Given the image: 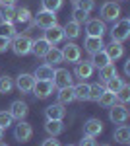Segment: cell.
I'll return each instance as SVG.
<instances>
[{"instance_id": "31", "label": "cell", "mask_w": 130, "mask_h": 146, "mask_svg": "<svg viewBox=\"0 0 130 146\" xmlns=\"http://www.w3.org/2000/svg\"><path fill=\"white\" fill-rule=\"evenodd\" d=\"M0 35H2V37H8V39H14V37H16V27H14V23L0 22Z\"/></svg>"}, {"instance_id": "28", "label": "cell", "mask_w": 130, "mask_h": 146, "mask_svg": "<svg viewBox=\"0 0 130 146\" xmlns=\"http://www.w3.org/2000/svg\"><path fill=\"white\" fill-rule=\"evenodd\" d=\"M16 20V8L14 6H0V22H14Z\"/></svg>"}, {"instance_id": "12", "label": "cell", "mask_w": 130, "mask_h": 146, "mask_svg": "<svg viewBox=\"0 0 130 146\" xmlns=\"http://www.w3.org/2000/svg\"><path fill=\"white\" fill-rule=\"evenodd\" d=\"M82 58V49L76 45V43H68V45L62 49V60H68V62H78Z\"/></svg>"}, {"instance_id": "33", "label": "cell", "mask_w": 130, "mask_h": 146, "mask_svg": "<svg viewBox=\"0 0 130 146\" xmlns=\"http://www.w3.org/2000/svg\"><path fill=\"white\" fill-rule=\"evenodd\" d=\"M12 88H14V80H12L8 74L0 76V94H10Z\"/></svg>"}, {"instance_id": "25", "label": "cell", "mask_w": 130, "mask_h": 146, "mask_svg": "<svg viewBox=\"0 0 130 146\" xmlns=\"http://www.w3.org/2000/svg\"><path fill=\"white\" fill-rule=\"evenodd\" d=\"M115 140L117 142H120V144H128L130 142V129L126 127V125H120L119 129L115 131Z\"/></svg>"}, {"instance_id": "18", "label": "cell", "mask_w": 130, "mask_h": 146, "mask_svg": "<svg viewBox=\"0 0 130 146\" xmlns=\"http://www.w3.org/2000/svg\"><path fill=\"white\" fill-rule=\"evenodd\" d=\"M45 115H47V119H60L62 121L66 115V109L62 107V103H53L45 109Z\"/></svg>"}, {"instance_id": "49", "label": "cell", "mask_w": 130, "mask_h": 146, "mask_svg": "<svg viewBox=\"0 0 130 146\" xmlns=\"http://www.w3.org/2000/svg\"><path fill=\"white\" fill-rule=\"evenodd\" d=\"M103 146H109V144H103Z\"/></svg>"}, {"instance_id": "5", "label": "cell", "mask_w": 130, "mask_h": 146, "mask_svg": "<svg viewBox=\"0 0 130 146\" xmlns=\"http://www.w3.org/2000/svg\"><path fill=\"white\" fill-rule=\"evenodd\" d=\"M56 23V16L53 12H47V10H41L37 12V16L33 18V25L41 27V29H47V27H53Z\"/></svg>"}, {"instance_id": "42", "label": "cell", "mask_w": 130, "mask_h": 146, "mask_svg": "<svg viewBox=\"0 0 130 146\" xmlns=\"http://www.w3.org/2000/svg\"><path fill=\"white\" fill-rule=\"evenodd\" d=\"M80 146H97V142H95L93 136H84V138L80 140Z\"/></svg>"}, {"instance_id": "24", "label": "cell", "mask_w": 130, "mask_h": 146, "mask_svg": "<svg viewBox=\"0 0 130 146\" xmlns=\"http://www.w3.org/2000/svg\"><path fill=\"white\" fill-rule=\"evenodd\" d=\"M45 64H51V66H54V64H58V62H62V51L60 49H56V47H51L49 51H47V55H45Z\"/></svg>"}, {"instance_id": "8", "label": "cell", "mask_w": 130, "mask_h": 146, "mask_svg": "<svg viewBox=\"0 0 130 146\" xmlns=\"http://www.w3.org/2000/svg\"><path fill=\"white\" fill-rule=\"evenodd\" d=\"M107 31L103 20H87L86 22V33L87 37H103Z\"/></svg>"}, {"instance_id": "37", "label": "cell", "mask_w": 130, "mask_h": 146, "mask_svg": "<svg viewBox=\"0 0 130 146\" xmlns=\"http://www.w3.org/2000/svg\"><path fill=\"white\" fill-rule=\"evenodd\" d=\"M74 6L89 14V12L95 8V2H93V0H74Z\"/></svg>"}, {"instance_id": "4", "label": "cell", "mask_w": 130, "mask_h": 146, "mask_svg": "<svg viewBox=\"0 0 130 146\" xmlns=\"http://www.w3.org/2000/svg\"><path fill=\"white\" fill-rule=\"evenodd\" d=\"M33 135V129L31 125L27 123V121H18V125L14 127V138L18 140V142H27Z\"/></svg>"}, {"instance_id": "21", "label": "cell", "mask_w": 130, "mask_h": 146, "mask_svg": "<svg viewBox=\"0 0 130 146\" xmlns=\"http://www.w3.org/2000/svg\"><path fill=\"white\" fill-rule=\"evenodd\" d=\"M45 131H47L51 136H58L62 131H64V125H62L60 119H47V123H45Z\"/></svg>"}, {"instance_id": "1", "label": "cell", "mask_w": 130, "mask_h": 146, "mask_svg": "<svg viewBox=\"0 0 130 146\" xmlns=\"http://www.w3.org/2000/svg\"><path fill=\"white\" fill-rule=\"evenodd\" d=\"M111 37L113 41L117 43H122L130 37V20L128 18H122V20H117L113 23V29H111Z\"/></svg>"}, {"instance_id": "34", "label": "cell", "mask_w": 130, "mask_h": 146, "mask_svg": "<svg viewBox=\"0 0 130 146\" xmlns=\"http://www.w3.org/2000/svg\"><path fill=\"white\" fill-rule=\"evenodd\" d=\"M16 22H20V23L31 22V12H29V8H18L16 10Z\"/></svg>"}, {"instance_id": "22", "label": "cell", "mask_w": 130, "mask_h": 146, "mask_svg": "<svg viewBox=\"0 0 130 146\" xmlns=\"http://www.w3.org/2000/svg\"><path fill=\"white\" fill-rule=\"evenodd\" d=\"M53 76H54V68L51 66V64H41V66H37L35 74H33L35 80H53Z\"/></svg>"}, {"instance_id": "20", "label": "cell", "mask_w": 130, "mask_h": 146, "mask_svg": "<svg viewBox=\"0 0 130 146\" xmlns=\"http://www.w3.org/2000/svg\"><path fill=\"white\" fill-rule=\"evenodd\" d=\"M72 90H74V100L82 101V103L89 100V84L80 82L78 86H72Z\"/></svg>"}, {"instance_id": "26", "label": "cell", "mask_w": 130, "mask_h": 146, "mask_svg": "<svg viewBox=\"0 0 130 146\" xmlns=\"http://www.w3.org/2000/svg\"><path fill=\"white\" fill-rule=\"evenodd\" d=\"M72 101H74V90H72V86H66V88H60L58 90V103L68 105Z\"/></svg>"}, {"instance_id": "30", "label": "cell", "mask_w": 130, "mask_h": 146, "mask_svg": "<svg viewBox=\"0 0 130 146\" xmlns=\"http://www.w3.org/2000/svg\"><path fill=\"white\" fill-rule=\"evenodd\" d=\"M115 101H117V96L113 94V92H103L101 96H99V100H97V103L99 105H103V107H111V105H115Z\"/></svg>"}, {"instance_id": "10", "label": "cell", "mask_w": 130, "mask_h": 146, "mask_svg": "<svg viewBox=\"0 0 130 146\" xmlns=\"http://www.w3.org/2000/svg\"><path fill=\"white\" fill-rule=\"evenodd\" d=\"M43 39H47L51 45H56V43H60V41L64 39V29H62L58 23H54L53 27H47V29H45Z\"/></svg>"}, {"instance_id": "48", "label": "cell", "mask_w": 130, "mask_h": 146, "mask_svg": "<svg viewBox=\"0 0 130 146\" xmlns=\"http://www.w3.org/2000/svg\"><path fill=\"white\" fill-rule=\"evenodd\" d=\"M66 146H74V144H66Z\"/></svg>"}, {"instance_id": "43", "label": "cell", "mask_w": 130, "mask_h": 146, "mask_svg": "<svg viewBox=\"0 0 130 146\" xmlns=\"http://www.w3.org/2000/svg\"><path fill=\"white\" fill-rule=\"evenodd\" d=\"M41 146H60V142L54 138V136H51V138H47V140H43V144Z\"/></svg>"}, {"instance_id": "2", "label": "cell", "mask_w": 130, "mask_h": 146, "mask_svg": "<svg viewBox=\"0 0 130 146\" xmlns=\"http://www.w3.org/2000/svg\"><path fill=\"white\" fill-rule=\"evenodd\" d=\"M10 45H12L14 53H16L18 56H25V55H29V53H31L33 39L29 37V35H16Z\"/></svg>"}, {"instance_id": "6", "label": "cell", "mask_w": 130, "mask_h": 146, "mask_svg": "<svg viewBox=\"0 0 130 146\" xmlns=\"http://www.w3.org/2000/svg\"><path fill=\"white\" fill-rule=\"evenodd\" d=\"M120 16V6L117 2H105L103 6H101V18L105 20V22H117Z\"/></svg>"}, {"instance_id": "47", "label": "cell", "mask_w": 130, "mask_h": 146, "mask_svg": "<svg viewBox=\"0 0 130 146\" xmlns=\"http://www.w3.org/2000/svg\"><path fill=\"white\" fill-rule=\"evenodd\" d=\"M0 146H8V144H4V142H0Z\"/></svg>"}, {"instance_id": "23", "label": "cell", "mask_w": 130, "mask_h": 146, "mask_svg": "<svg viewBox=\"0 0 130 146\" xmlns=\"http://www.w3.org/2000/svg\"><path fill=\"white\" fill-rule=\"evenodd\" d=\"M89 62L93 64V68H103V66H107L109 62H113V60L107 56L105 51H99V53H93V55H91V60H89Z\"/></svg>"}, {"instance_id": "7", "label": "cell", "mask_w": 130, "mask_h": 146, "mask_svg": "<svg viewBox=\"0 0 130 146\" xmlns=\"http://www.w3.org/2000/svg\"><path fill=\"white\" fill-rule=\"evenodd\" d=\"M53 86L54 88H66V86H72V74L66 70V68H56L53 76Z\"/></svg>"}, {"instance_id": "40", "label": "cell", "mask_w": 130, "mask_h": 146, "mask_svg": "<svg viewBox=\"0 0 130 146\" xmlns=\"http://www.w3.org/2000/svg\"><path fill=\"white\" fill-rule=\"evenodd\" d=\"M72 16H74V22H78V23L87 22V12L80 10V8H76V6H74V12H72Z\"/></svg>"}, {"instance_id": "36", "label": "cell", "mask_w": 130, "mask_h": 146, "mask_svg": "<svg viewBox=\"0 0 130 146\" xmlns=\"http://www.w3.org/2000/svg\"><path fill=\"white\" fill-rule=\"evenodd\" d=\"M105 92V86H101V84H91L89 86V100L91 101H97L99 96Z\"/></svg>"}, {"instance_id": "17", "label": "cell", "mask_w": 130, "mask_h": 146, "mask_svg": "<svg viewBox=\"0 0 130 146\" xmlns=\"http://www.w3.org/2000/svg\"><path fill=\"white\" fill-rule=\"evenodd\" d=\"M103 37H87L86 43H84V49H86L89 55H93V53H99V51H103Z\"/></svg>"}, {"instance_id": "27", "label": "cell", "mask_w": 130, "mask_h": 146, "mask_svg": "<svg viewBox=\"0 0 130 146\" xmlns=\"http://www.w3.org/2000/svg\"><path fill=\"white\" fill-rule=\"evenodd\" d=\"M113 76H117V66H115V62H109L107 66L99 68V78H101V82H107V80H111Z\"/></svg>"}, {"instance_id": "38", "label": "cell", "mask_w": 130, "mask_h": 146, "mask_svg": "<svg viewBox=\"0 0 130 146\" xmlns=\"http://www.w3.org/2000/svg\"><path fill=\"white\" fill-rule=\"evenodd\" d=\"M117 100L119 101H122V103H126V101H130V86L128 84H122V88H120L117 94Z\"/></svg>"}, {"instance_id": "35", "label": "cell", "mask_w": 130, "mask_h": 146, "mask_svg": "<svg viewBox=\"0 0 130 146\" xmlns=\"http://www.w3.org/2000/svg\"><path fill=\"white\" fill-rule=\"evenodd\" d=\"M62 8V0H43V10L47 12H58Z\"/></svg>"}, {"instance_id": "32", "label": "cell", "mask_w": 130, "mask_h": 146, "mask_svg": "<svg viewBox=\"0 0 130 146\" xmlns=\"http://www.w3.org/2000/svg\"><path fill=\"white\" fill-rule=\"evenodd\" d=\"M122 84H124V82H122L119 76H113L111 80H107V82H105V90H107V92H113V94H117V92L122 88Z\"/></svg>"}, {"instance_id": "46", "label": "cell", "mask_w": 130, "mask_h": 146, "mask_svg": "<svg viewBox=\"0 0 130 146\" xmlns=\"http://www.w3.org/2000/svg\"><path fill=\"white\" fill-rule=\"evenodd\" d=\"M2 136H4V129L0 127V138H2Z\"/></svg>"}, {"instance_id": "19", "label": "cell", "mask_w": 130, "mask_h": 146, "mask_svg": "<svg viewBox=\"0 0 130 146\" xmlns=\"http://www.w3.org/2000/svg\"><path fill=\"white\" fill-rule=\"evenodd\" d=\"M51 47H53V45H51L47 39H35L33 45H31V53L35 56H45V55H47V51H49Z\"/></svg>"}, {"instance_id": "14", "label": "cell", "mask_w": 130, "mask_h": 146, "mask_svg": "<svg viewBox=\"0 0 130 146\" xmlns=\"http://www.w3.org/2000/svg\"><path fill=\"white\" fill-rule=\"evenodd\" d=\"M74 74H76V78H80L82 82L86 78H91V74H93V64L89 62V60H78L76 62V70H74Z\"/></svg>"}, {"instance_id": "41", "label": "cell", "mask_w": 130, "mask_h": 146, "mask_svg": "<svg viewBox=\"0 0 130 146\" xmlns=\"http://www.w3.org/2000/svg\"><path fill=\"white\" fill-rule=\"evenodd\" d=\"M10 43H12V39L2 37V35H0V53H6V51L10 49Z\"/></svg>"}, {"instance_id": "11", "label": "cell", "mask_w": 130, "mask_h": 146, "mask_svg": "<svg viewBox=\"0 0 130 146\" xmlns=\"http://www.w3.org/2000/svg\"><path fill=\"white\" fill-rule=\"evenodd\" d=\"M27 113H29V105H27L25 101H22V100L14 101V103L10 105V115H12V119L22 121V119H25V117H27Z\"/></svg>"}, {"instance_id": "39", "label": "cell", "mask_w": 130, "mask_h": 146, "mask_svg": "<svg viewBox=\"0 0 130 146\" xmlns=\"http://www.w3.org/2000/svg\"><path fill=\"white\" fill-rule=\"evenodd\" d=\"M12 121H14V119H12L10 111H0V127H2V129H8L12 125Z\"/></svg>"}, {"instance_id": "3", "label": "cell", "mask_w": 130, "mask_h": 146, "mask_svg": "<svg viewBox=\"0 0 130 146\" xmlns=\"http://www.w3.org/2000/svg\"><path fill=\"white\" fill-rule=\"evenodd\" d=\"M53 90H54L53 80H35L31 92L39 98V100H47V98L53 94Z\"/></svg>"}, {"instance_id": "13", "label": "cell", "mask_w": 130, "mask_h": 146, "mask_svg": "<svg viewBox=\"0 0 130 146\" xmlns=\"http://www.w3.org/2000/svg\"><path fill=\"white\" fill-rule=\"evenodd\" d=\"M101 133H103V123H101L99 119L93 117V119H87L86 123H84V135L86 136H93V138H95V136H99Z\"/></svg>"}, {"instance_id": "15", "label": "cell", "mask_w": 130, "mask_h": 146, "mask_svg": "<svg viewBox=\"0 0 130 146\" xmlns=\"http://www.w3.org/2000/svg\"><path fill=\"white\" fill-rule=\"evenodd\" d=\"M33 84H35V78H33V74H20L18 80H16V86H18V90L22 92V94H29L33 90Z\"/></svg>"}, {"instance_id": "45", "label": "cell", "mask_w": 130, "mask_h": 146, "mask_svg": "<svg viewBox=\"0 0 130 146\" xmlns=\"http://www.w3.org/2000/svg\"><path fill=\"white\" fill-rule=\"evenodd\" d=\"M124 72L130 74V60H126V64H124Z\"/></svg>"}, {"instance_id": "9", "label": "cell", "mask_w": 130, "mask_h": 146, "mask_svg": "<svg viewBox=\"0 0 130 146\" xmlns=\"http://www.w3.org/2000/svg\"><path fill=\"white\" fill-rule=\"evenodd\" d=\"M109 119L115 125H122L128 121V109L124 105H111V111H109Z\"/></svg>"}, {"instance_id": "44", "label": "cell", "mask_w": 130, "mask_h": 146, "mask_svg": "<svg viewBox=\"0 0 130 146\" xmlns=\"http://www.w3.org/2000/svg\"><path fill=\"white\" fill-rule=\"evenodd\" d=\"M14 2L16 0H0V4H4V6H14Z\"/></svg>"}, {"instance_id": "16", "label": "cell", "mask_w": 130, "mask_h": 146, "mask_svg": "<svg viewBox=\"0 0 130 146\" xmlns=\"http://www.w3.org/2000/svg\"><path fill=\"white\" fill-rule=\"evenodd\" d=\"M103 51L107 53V56L111 58V60H117V58H120V56L124 55V47H122V43H117V41H111L109 45H105Z\"/></svg>"}, {"instance_id": "29", "label": "cell", "mask_w": 130, "mask_h": 146, "mask_svg": "<svg viewBox=\"0 0 130 146\" xmlns=\"http://www.w3.org/2000/svg\"><path fill=\"white\" fill-rule=\"evenodd\" d=\"M62 29H64V37H68V39H76L78 35H80V23L72 20V22L66 23Z\"/></svg>"}]
</instances>
